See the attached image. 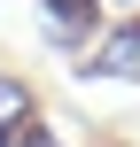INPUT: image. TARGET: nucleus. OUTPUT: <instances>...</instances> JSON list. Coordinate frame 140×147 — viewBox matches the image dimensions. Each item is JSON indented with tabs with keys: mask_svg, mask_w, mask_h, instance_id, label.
<instances>
[{
	"mask_svg": "<svg viewBox=\"0 0 140 147\" xmlns=\"http://www.w3.org/2000/svg\"><path fill=\"white\" fill-rule=\"evenodd\" d=\"M101 8H117V16H140V0H101Z\"/></svg>",
	"mask_w": 140,
	"mask_h": 147,
	"instance_id": "obj_5",
	"label": "nucleus"
},
{
	"mask_svg": "<svg viewBox=\"0 0 140 147\" xmlns=\"http://www.w3.org/2000/svg\"><path fill=\"white\" fill-rule=\"evenodd\" d=\"M78 78H109V85H140V16H117V23H101V39L86 47Z\"/></svg>",
	"mask_w": 140,
	"mask_h": 147,
	"instance_id": "obj_2",
	"label": "nucleus"
},
{
	"mask_svg": "<svg viewBox=\"0 0 140 147\" xmlns=\"http://www.w3.org/2000/svg\"><path fill=\"white\" fill-rule=\"evenodd\" d=\"M31 16H39V39L55 47V54H86L94 39H101V0H31Z\"/></svg>",
	"mask_w": 140,
	"mask_h": 147,
	"instance_id": "obj_1",
	"label": "nucleus"
},
{
	"mask_svg": "<svg viewBox=\"0 0 140 147\" xmlns=\"http://www.w3.org/2000/svg\"><path fill=\"white\" fill-rule=\"evenodd\" d=\"M23 124H39V85L0 70V132H23Z\"/></svg>",
	"mask_w": 140,
	"mask_h": 147,
	"instance_id": "obj_3",
	"label": "nucleus"
},
{
	"mask_svg": "<svg viewBox=\"0 0 140 147\" xmlns=\"http://www.w3.org/2000/svg\"><path fill=\"white\" fill-rule=\"evenodd\" d=\"M0 147H16V132H0Z\"/></svg>",
	"mask_w": 140,
	"mask_h": 147,
	"instance_id": "obj_6",
	"label": "nucleus"
},
{
	"mask_svg": "<svg viewBox=\"0 0 140 147\" xmlns=\"http://www.w3.org/2000/svg\"><path fill=\"white\" fill-rule=\"evenodd\" d=\"M16 147H62V140H55L47 124H23V132H16Z\"/></svg>",
	"mask_w": 140,
	"mask_h": 147,
	"instance_id": "obj_4",
	"label": "nucleus"
}]
</instances>
